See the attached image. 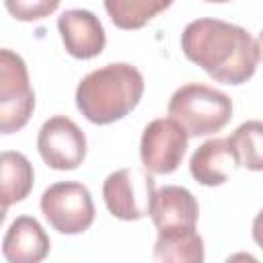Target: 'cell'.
<instances>
[{
    "label": "cell",
    "mask_w": 263,
    "mask_h": 263,
    "mask_svg": "<svg viewBox=\"0 0 263 263\" xmlns=\"http://www.w3.org/2000/svg\"><path fill=\"white\" fill-rule=\"evenodd\" d=\"M189 136L171 117L152 119L140 138V160L150 175L175 173L185 156Z\"/></svg>",
    "instance_id": "cell-7"
},
{
    "label": "cell",
    "mask_w": 263,
    "mask_h": 263,
    "mask_svg": "<svg viewBox=\"0 0 263 263\" xmlns=\"http://www.w3.org/2000/svg\"><path fill=\"white\" fill-rule=\"evenodd\" d=\"M236 166H238V162H236L226 138L205 140L191 154V160H189L191 177L205 187H218V185L226 183Z\"/></svg>",
    "instance_id": "cell-12"
},
{
    "label": "cell",
    "mask_w": 263,
    "mask_h": 263,
    "mask_svg": "<svg viewBox=\"0 0 263 263\" xmlns=\"http://www.w3.org/2000/svg\"><path fill=\"white\" fill-rule=\"evenodd\" d=\"M156 185L146 168H119L103 183V199L111 216L132 222L150 216Z\"/></svg>",
    "instance_id": "cell-6"
},
{
    "label": "cell",
    "mask_w": 263,
    "mask_h": 263,
    "mask_svg": "<svg viewBox=\"0 0 263 263\" xmlns=\"http://www.w3.org/2000/svg\"><path fill=\"white\" fill-rule=\"evenodd\" d=\"M144 95L142 72L125 62L88 72L76 86L78 111L97 125H107L132 113Z\"/></svg>",
    "instance_id": "cell-2"
},
{
    "label": "cell",
    "mask_w": 263,
    "mask_h": 263,
    "mask_svg": "<svg viewBox=\"0 0 263 263\" xmlns=\"http://www.w3.org/2000/svg\"><path fill=\"white\" fill-rule=\"evenodd\" d=\"M181 49L214 80L232 86L247 82L259 64L257 39L247 29L212 16L187 23L181 33Z\"/></svg>",
    "instance_id": "cell-1"
},
{
    "label": "cell",
    "mask_w": 263,
    "mask_h": 263,
    "mask_svg": "<svg viewBox=\"0 0 263 263\" xmlns=\"http://www.w3.org/2000/svg\"><path fill=\"white\" fill-rule=\"evenodd\" d=\"M49 249L47 232L31 216L14 218L2 240V255L8 263H41Z\"/></svg>",
    "instance_id": "cell-11"
},
{
    "label": "cell",
    "mask_w": 263,
    "mask_h": 263,
    "mask_svg": "<svg viewBox=\"0 0 263 263\" xmlns=\"http://www.w3.org/2000/svg\"><path fill=\"white\" fill-rule=\"evenodd\" d=\"M166 8H171V2H162V0H107L105 2V10L109 12L113 25L125 31L144 27Z\"/></svg>",
    "instance_id": "cell-16"
},
{
    "label": "cell",
    "mask_w": 263,
    "mask_h": 263,
    "mask_svg": "<svg viewBox=\"0 0 263 263\" xmlns=\"http://www.w3.org/2000/svg\"><path fill=\"white\" fill-rule=\"evenodd\" d=\"M199 205L193 193L181 185H164L156 189L150 205V218L156 230L195 228Z\"/></svg>",
    "instance_id": "cell-10"
},
{
    "label": "cell",
    "mask_w": 263,
    "mask_h": 263,
    "mask_svg": "<svg viewBox=\"0 0 263 263\" xmlns=\"http://www.w3.org/2000/svg\"><path fill=\"white\" fill-rule=\"evenodd\" d=\"M6 10L18 21H39L60 8L58 0H6Z\"/></svg>",
    "instance_id": "cell-17"
},
{
    "label": "cell",
    "mask_w": 263,
    "mask_h": 263,
    "mask_svg": "<svg viewBox=\"0 0 263 263\" xmlns=\"http://www.w3.org/2000/svg\"><path fill=\"white\" fill-rule=\"evenodd\" d=\"M35 109V92L25 60L12 49H0V132L12 134L27 125Z\"/></svg>",
    "instance_id": "cell-4"
},
{
    "label": "cell",
    "mask_w": 263,
    "mask_h": 263,
    "mask_svg": "<svg viewBox=\"0 0 263 263\" xmlns=\"http://www.w3.org/2000/svg\"><path fill=\"white\" fill-rule=\"evenodd\" d=\"M203 238L195 228L160 230L152 249L154 263H203Z\"/></svg>",
    "instance_id": "cell-13"
},
{
    "label": "cell",
    "mask_w": 263,
    "mask_h": 263,
    "mask_svg": "<svg viewBox=\"0 0 263 263\" xmlns=\"http://www.w3.org/2000/svg\"><path fill=\"white\" fill-rule=\"evenodd\" d=\"M0 181H2L0 197H2V218H4L6 210L12 203L23 201L31 193L35 181L33 164L25 154L4 150L0 156Z\"/></svg>",
    "instance_id": "cell-14"
},
{
    "label": "cell",
    "mask_w": 263,
    "mask_h": 263,
    "mask_svg": "<svg viewBox=\"0 0 263 263\" xmlns=\"http://www.w3.org/2000/svg\"><path fill=\"white\" fill-rule=\"evenodd\" d=\"M166 111L189 138H197L216 134L230 121L232 101L214 86L189 82L173 92Z\"/></svg>",
    "instance_id": "cell-3"
},
{
    "label": "cell",
    "mask_w": 263,
    "mask_h": 263,
    "mask_svg": "<svg viewBox=\"0 0 263 263\" xmlns=\"http://www.w3.org/2000/svg\"><path fill=\"white\" fill-rule=\"evenodd\" d=\"M253 240L263 249V210L253 220Z\"/></svg>",
    "instance_id": "cell-18"
},
{
    "label": "cell",
    "mask_w": 263,
    "mask_h": 263,
    "mask_svg": "<svg viewBox=\"0 0 263 263\" xmlns=\"http://www.w3.org/2000/svg\"><path fill=\"white\" fill-rule=\"evenodd\" d=\"M49 226L62 234H80L95 222V203L90 191L76 181L49 185L39 201Z\"/></svg>",
    "instance_id": "cell-5"
},
{
    "label": "cell",
    "mask_w": 263,
    "mask_h": 263,
    "mask_svg": "<svg viewBox=\"0 0 263 263\" xmlns=\"http://www.w3.org/2000/svg\"><path fill=\"white\" fill-rule=\"evenodd\" d=\"M58 31L66 51L76 60L97 58L107 43L105 29L95 12L84 8H70L58 16Z\"/></svg>",
    "instance_id": "cell-9"
},
{
    "label": "cell",
    "mask_w": 263,
    "mask_h": 263,
    "mask_svg": "<svg viewBox=\"0 0 263 263\" xmlns=\"http://www.w3.org/2000/svg\"><path fill=\"white\" fill-rule=\"evenodd\" d=\"M37 150L47 166L74 171L86 156V136L70 117L53 115L37 134Z\"/></svg>",
    "instance_id": "cell-8"
},
{
    "label": "cell",
    "mask_w": 263,
    "mask_h": 263,
    "mask_svg": "<svg viewBox=\"0 0 263 263\" xmlns=\"http://www.w3.org/2000/svg\"><path fill=\"white\" fill-rule=\"evenodd\" d=\"M224 263H259V259L257 257H253L251 253H245V251H240V253H234V255H230Z\"/></svg>",
    "instance_id": "cell-19"
},
{
    "label": "cell",
    "mask_w": 263,
    "mask_h": 263,
    "mask_svg": "<svg viewBox=\"0 0 263 263\" xmlns=\"http://www.w3.org/2000/svg\"><path fill=\"white\" fill-rule=\"evenodd\" d=\"M257 49H259V60L263 62V31H261L259 37H257Z\"/></svg>",
    "instance_id": "cell-20"
},
{
    "label": "cell",
    "mask_w": 263,
    "mask_h": 263,
    "mask_svg": "<svg viewBox=\"0 0 263 263\" xmlns=\"http://www.w3.org/2000/svg\"><path fill=\"white\" fill-rule=\"evenodd\" d=\"M226 140L238 166L249 171H263V121H245Z\"/></svg>",
    "instance_id": "cell-15"
}]
</instances>
